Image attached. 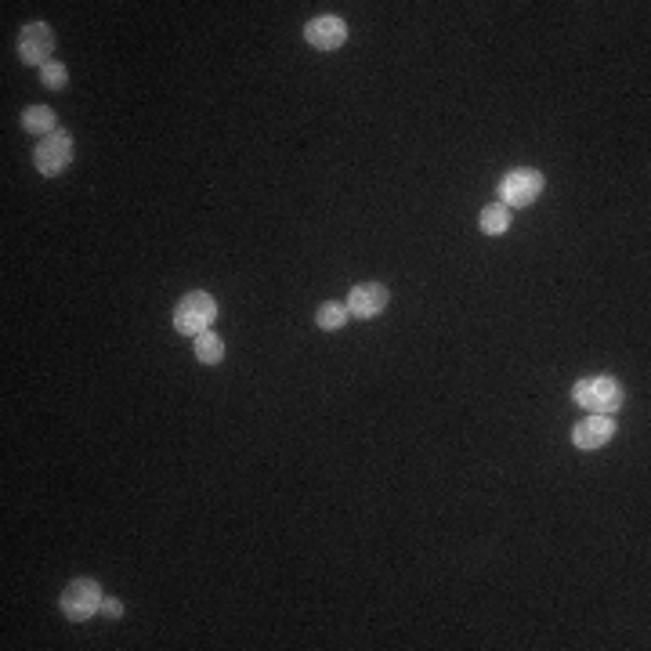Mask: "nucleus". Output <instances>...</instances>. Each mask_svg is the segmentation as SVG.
<instances>
[{
	"label": "nucleus",
	"mask_w": 651,
	"mask_h": 651,
	"mask_svg": "<svg viewBox=\"0 0 651 651\" xmlns=\"http://www.w3.org/2000/svg\"><path fill=\"white\" fill-rule=\"evenodd\" d=\"M33 163H37V170L44 174V178H55V174H62V170L73 163V138H69L66 131L48 134V138L37 145V156H33Z\"/></svg>",
	"instance_id": "39448f33"
},
{
	"label": "nucleus",
	"mask_w": 651,
	"mask_h": 651,
	"mask_svg": "<svg viewBox=\"0 0 651 651\" xmlns=\"http://www.w3.org/2000/svg\"><path fill=\"white\" fill-rule=\"evenodd\" d=\"M507 228H510V207L492 203V207L482 210V232H489V236H503Z\"/></svg>",
	"instance_id": "f8f14e48"
},
{
	"label": "nucleus",
	"mask_w": 651,
	"mask_h": 651,
	"mask_svg": "<svg viewBox=\"0 0 651 651\" xmlns=\"http://www.w3.org/2000/svg\"><path fill=\"white\" fill-rule=\"evenodd\" d=\"M214 319H217V301L203 290L185 293L181 304L174 308V326H178V333H189V337L207 333L214 326Z\"/></svg>",
	"instance_id": "f03ea898"
},
{
	"label": "nucleus",
	"mask_w": 651,
	"mask_h": 651,
	"mask_svg": "<svg viewBox=\"0 0 651 651\" xmlns=\"http://www.w3.org/2000/svg\"><path fill=\"white\" fill-rule=\"evenodd\" d=\"M315 319H319L322 330H340L348 322V304H322Z\"/></svg>",
	"instance_id": "ddd939ff"
},
{
	"label": "nucleus",
	"mask_w": 651,
	"mask_h": 651,
	"mask_svg": "<svg viewBox=\"0 0 651 651\" xmlns=\"http://www.w3.org/2000/svg\"><path fill=\"white\" fill-rule=\"evenodd\" d=\"M572 398H576L579 406L586 409V413H615V409L623 406V384L615 377H583L576 387H572Z\"/></svg>",
	"instance_id": "f257e3e1"
},
{
	"label": "nucleus",
	"mask_w": 651,
	"mask_h": 651,
	"mask_svg": "<svg viewBox=\"0 0 651 651\" xmlns=\"http://www.w3.org/2000/svg\"><path fill=\"white\" fill-rule=\"evenodd\" d=\"M55 123H58V116H55V109H48V105H29L26 113H22V127H26L29 134H55Z\"/></svg>",
	"instance_id": "9d476101"
},
{
	"label": "nucleus",
	"mask_w": 651,
	"mask_h": 651,
	"mask_svg": "<svg viewBox=\"0 0 651 651\" xmlns=\"http://www.w3.org/2000/svg\"><path fill=\"white\" fill-rule=\"evenodd\" d=\"M543 192V174L532 167H514L500 181V203L503 207H529Z\"/></svg>",
	"instance_id": "20e7f679"
},
{
	"label": "nucleus",
	"mask_w": 651,
	"mask_h": 651,
	"mask_svg": "<svg viewBox=\"0 0 651 651\" xmlns=\"http://www.w3.org/2000/svg\"><path fill=\"white\" fill-rule=\"evenodd\" d=\"M304 40L319 51H337L348 40V22L337 19V15H319V19H312L304 26Z\"/></svg>",
	"instance_id": "0eeeda50"
},
{
	"label": "nucleus",
	"mask_w": 651,
	"mask_h": 651,
	"mask_svg": "<svg viewBox=\"0 0 651 651\" xmlns=\"http://www.w3.org/2000/svg\"><path fill=\"white\" fill-rule=\"evenodd\" d=\"M51 51H55V33H51L48 22H29L26 29H22L19 37V55L26 66H48L51 62Z\"/></svg>",
	"instance_id": "423d86ee"
},
{
	"label": "nucleus",
	"mask_w": 651,
	"mask_h": 651,
	"mask_svg": "<svg viewBox=\"0 0 651 651\" xmlns=\"http://www.w3.org/2000/svg\"><path fill=\"white\" fill-rule=\"evenodd\" d=\"M102 615H109V619H120V615H123V601H116V597H105V601H102Z\"/></svg>",
	"instance_id": "2eb2a0df"
},
{
	"label": "nucleus",
	"mask_w": 651,
	"mask_h": 651,
	"mask_svg": "<svg viewBox=\"0 0 651 651\" xmlns=\"http://www.w3.org/2000/svg\"><path fill=\"white\" fill-rule=\"evenodd\" d=\"M387 301H391V293H387L384 283H359L348 293V315H355V319H373V315L384 312Z\"/></svg>",
	"instance_id": "6e6552de"
},
{
	"label": "nucleus",
	"mask_w": 651,
	"mask_h": 651,
	"mask_svg": "<svg viewBox=\"0 0 651 651\" xmlns=\"http://www.w3.org/2000/svg\"><path fill=\"white\" fill-rule=\"evenodd\" d=\"M612 434H615L612 416L594 413L586 416V420H579L576 431H572V442H576V449H601V445L612 442Z\"/></svg>",
	"instance_id": "1a4fd4ad"
},
{
	"label": "nucleus",
	"mask_w": 651,
	"mask_h": 651,
	"mask_svg": "<svg viewBox=\"0 0 651 651\" xmlns=\"http://www.w3.org/2000/svg\"><path fill=\"white\" fill-rule=\"evenodd\" d=\"M196 359L207 362V366H217V362L225 359V340L217 337V333H199L196 337Z\"/></svg>",
	"instance_id": "9b49d317"
},
{
	"label": "nucleus",
	"mask_w": 651,
	"mask_h": 651,
	"mask_svg": "<svg viewBox=\"0 0 651 651\" xmlns=\"http://www.w3.org/2000/svg\"><path fill=\"white\" fill-rule=\"evenodd\" d=\"M40 80H44V87H66L69 73L62 62H48V66L40 69Z\"/></svg>",
	"instance_id": "4468645a"
},
{
	"label": "nucleus",
	"mask_w": 651,
	"mask_h": 651,
	"mask_svg": "<svg viewBox=\"0 0 651 651\" xmlns=\"http://www.w3.org/2000/svg\"><path fill=\"white\" fill-rule=\"evenodd\" d=\"M102 583L98 579H73V583L62 590V612L73 623H84L95 612H102Z\"/></svg>",
	"instance_id": "7ed1b4c3"
}]
</instances>
